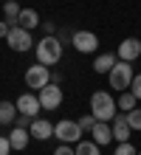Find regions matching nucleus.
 Instances as JSON below:
<instances>
[{
    "instance_id": "nucleus-1",
    "label": "nucleus",
    "mask_w": 141,
    "mask_h": 155,
    "mask_svg": "<svg viewBox=\"0 0 141 155\" xmlns=\"http://www.w3.org/2000/svg\"><path fill=\"white\" fill-rule=\"evenodd\" d=\"M116 99H113V93H107V90H96V93L90 96V113L96 121H113L116 118Z\"/></svg>"
},
{
    "instance_id": "nucleus-2",
    "label": "nucleus",
    "mask_w": 141,
    "mask_h": 155,
    "mask_svg": "<svg viewBox=\"0 0 141 155\" xmlns=\"http://www.w3.org/2000/svg\"><path fill=\"white\" fill-rule=\"evenodd\" d=\"M34 54H37V62H42V65H48L54 68L56 62L62 59V40L59 37H42L40 42L34 45Z\"/></svg>"
},
{
    "instance_id": "nucleus-3",
    "label": "nucleus",
    "mask_w": 141,
    "mask_h": 155,
    "mask_svg": "<svg viewBox=\"0 0 141 155\" xmlns=\"http://www.w3.org/2000/svg\"><path fill=\"white\" fill-rule=\"evenodd\" d=\"M133 76H136L133 65H130V62H124V59H119L116 65L110 68L107 82H110L113 90H130V82H133Z\"/></svg>"
},
{
    "instance_id": "nucleus-4",
    "label": "nucleus",
    "mask_w": 141,
    "mask_h": 155,
    "mask_svg": "<svg viewBox=\"0 0 141 155\" xmlns=\"http://www.w3.org/2000/svg\"><path fill=\"white\" fill-rule=\"evenodd\" d=\"M82 135H85L82 127L73 118H62V121L54 124V138H59L62 144H76V141H82Z\"/></svg>"
},
{
    "instance_id": "nucleus-5",
    "label": "nucleus",
    "mask_w": 141,
    "mask_h": 155,
    "mask_svg": "<svg viewBox=\"0 0 141 155\" xmlns=\"http://www.w3.org/2000/svg\"><path fill=\"white\" fill-rule=\"evenodd\" d=\"M6 45H8L12 51H17V54L34 48L31 31H28V28H20V25H12V28H8V34H6Z\"/></svg>"
},
{
    "instance_id": "nucleus-6",
    "label": "nucleus",
    "mask_w": 141,
    "mask_h": 155,
    "mask_svg": "<svg viewBox=\"0 0 141 155\" xmlns=\"http://www.w3.org/2000/svg\"><path fill=\"white\" fill-rule=\"evenodd\" d=\"M48 82H51V68H48V65L34 62V65L25 68V85L31 87V90H40V87L48 85Z\"/></svg>"
},
{
    "instance_id": "nucleus-7",
    "label": "nucleus",
    "mask_w": 141,
    "mask_h": 155,
    "mask_svg": "<svg viewBox=\"0 0 141 155\" xmlns=\"http://www.w3.org/2000/svg\"><path fill=\"white\" fill-rule=\"evenodd\" d=\"M37 99H40L42 110H56V107L62 104V87H59V85H54V82H48L45 87L37 90Z\"/></svg>"
},
{
    "instance_id": "nucleus-8",
    "label": "nucleus",
    "mask_w": 141,
    "mask_h": 155,
    "mask_svg": "<svg viewBox=\"0 0 141 155\" xmlns=\"http://www.w3.org/2000/svg\"><path fill=\"white\" fill-rule=\"evenodd\" d=\"M71 42H73V48H76L79 54H93L99 48V37L93 31H73V37H71Z\"/></svg>"
},
{
    "instance_id": "nucleus-9",
    "label": "nucleus",
    "mask_w": 141,
    "mask_h": 155,
    "mask_svg": "<svg viewBox=\"0 0 141 155\" xmlns=\"http://www.w3.org/2000/svg\"><path fill=\"white\" fill-rule=\"evenodd\" d=\"M14 104H17V113H23V116H28V118H37V113L42 110L37 93H23V96H17Z\"/></svg>"
},
{
    "instance_id": "nucleus-10",
    "label": "nucleus",
    "mask_w": 141,
    "mask_h": 155,
    "mask_svg": "<svg viewBox=\"0 0 141 155\" xmlns=\"http://www.w3.org/2000/svg\"><path fill=\"white\" fill-rule=\"evenodd\" d=\"M28 133H31V138H37V141H48V138H54V124L48 121V118H31V127H28Z\"/></svg>"
},
{
    "instance_id": "nucleus-11",
    "label": "nucleus",
    "mask_w": 141,
    "mask_h": 155,
    "mask_svg": "<svg viewBox=\"0 0 141 155\" xmlns=\"http://www.w3.org/2000/svg\"><path fill=\"white\" fill-rule=\"evenodd\" d=\"M141 57V40L138 37H127V40H121L119 42V59H124V62H133Z\"/></svg>"
},
{
    "instance_id": "nucleus-12",
    "label": "nucleus",
    "mask_w": 141,
    "mask_h": 155,
    "mask_svg": "<svg viewBox=\"0 0 141 155\" xmlns=\"http://www.w3.org/2000/svg\"><path fill=\"white\" fill-rule=\"evenodd\" d=\"M110 130H113V141H130V133H133V127H130L127 121V116H116L113 118V124H110Z\"/></svg>"
},
{
    "instance_id": "nucleus-13",
    "label": "nucleus",
    "mask_w": 141,
    "mask_h": 155,
    "mask_svg": "<svg viewBox=\"0 0 141 155\" xmlns=\"http://www.w3.org/2000/svg\"><path fill=\"white\" fill-rule=\"evenodd\" d=\"M88 135L99 144V147H107V144L113 141V130H110L107 121H96V124H93V130H90Z\"/></svg>"
},
{
    "instance_id": "nucleus-14",
    "label": "nucleus",
    "mask_w": 141,
    "mask_h": 155,
    "mask_svg": "<svg viewBox=\"0 0 141 155\" xmlns=\"http://www.w3.org/2000/svg\"><path fill=\"white\" fill-rule=\"evenodd\" d=\"M28 127H12V133H8V141H12V150H25L28 147Z\"/></svg>"
},
{
    "instance_id": "nucleus-15",
    "label": "nucleus",
    "mask_w": 141,
    "mask_h": 155,
    "mask_svg": "<svg viewBox=\"0 0 141 155\" xmlns=\"http://www.w3.org/2000/svg\"><path fill=\"white\" fill-rule=\"evenodd\" d=\"M119 62V57L116 54H110V51H105V54H99L96 57V62H93V71L96 74H110V68Z\"/></svg>"
},
{
    "instance_id": "nucleus-16",
    "label": "nucleus",
    "mask_w": 141,
    "mask_h": 155,
    "mask_svg": "<svg viewBox=\"0 0 141 155\" xmlns=\"http://www.w3.org/2000/svg\"><path fill=\"white\" fill-rule=\"evenodd\" d=\"M17 25H20V28L34 31L37 25H40V14H37L34 8H23V12H20V17H17Z\"/></svg>"
},
{
    "instance_id": "nucleus-17",
    "label": "nucleus",
    "mask_w": 141,
    "mask_h": 155,
    "mask_svg": "<svg viewBox=\"0 0 141 155\" xmlns=\"http://www.w3.org/2000/svg\"><path fill=\"white\" fill-rule=\"evenodd\" d=\"M20 12H23V6H20V0H6L3 3V20L8 23V25H17V17H20Z\"/></svg>"
},
{
    "instance_id": "nucleus-18",
    "label": "nucleus",
    "mask_w": 141,
    "mask_h": 155,
    "mask_svg": "<svg viewBox=\"0 0 141 155\" xmlns=\"http://www.w3.org/2000/svg\"><path fill=\"white\" fill-rule=\"evenodd\" d=\"M116 104H119V110H121V113H130L133 107H138V99H136V93H133V90H121Z\"/></svg>"
},
{
    "instance_id": "nucleus-19",
    "label": "nucleus",
    "mask_w": 141,
    "mask_h": 155,
    "mask_svg": "<svg viewBox=\"0 0 141 155\" xmlns=\"http://www.w3.org/2000/svg\"><path fill=\"white\" fill-rule=\"evenodd\" d=\"M14 118H17V104L0 102V124H14Z\"/></svg>"
},
{
    "instance_id": "nucleus-20",
    "label": "nucleus",
    "mask_w": 141,
    "mask_h": 155,
    "mask_svg": "<svg viewBox=\"0 0 141 155\" xmlns=\"http://www.w3.org/2000/svg\"><path fill=\"white\" fill-rule=\"evenodd\" d=\"M73 150H76V155H102V147L93 138L90 141H76V147H73Z\"/></svg>"
},
{
    "instance_id": "nucleus-21",
    "label": "nucleus",
    "mask_w": 141,
    "mask_h": 155,
    "mask_svg": "<svg viewBox=\"0 0 141 155\" xmlns=\"http://www.w3.org/2000/svg\"><path fill=\"white\" fill-rule=\"evenodd\" d=\"M124 116H127V121H130L133 130H141V107H133V110L124 113Z\"/></svg>"
},
{
    "instance_id": "nucleus-22",
    "label": "nucleus",
    "mask_w": 141,
    "mask_h": 155,
    "mask_svg": "<svg viewBox=\"0 0 141 155\" xmlns=\"http://www.w3.org/2000/svg\"><path fill=\"white\" fill-rule=\"evenodd\" d=\"M113 155H138V150H136V147H133L130 141H121L119 147L113 150Z\"/></svg>"
},
{
    "instance_id": "nucleus-23",
    "label": "nucleus",
    "mask_w": 141,
    "mask_h": 155,
    "mask_svg": "<svg viewBox=\"0 0 141 155\" xmlns=\"http://www.w3.org/2000/svg\"><path fill=\"white\" fill-rule=\"evenodd\" d=\"M93 124H96L93 113H88V116H82V118H79V127H82V133H90V130H93Z\"/></svg>"
},
{
    "instance_id": "nucleus-24",
    "label": "nucleus",
    "mask_w": 141,
    "mask_h": 155,
    "mask_svg": "<svg viewBox=\"0 0 141 155\" xmlns=\"http://www.w3.org/2000/svg\"><path fill=\"white\" fill-rule=\"evenodd\" d=\"M54 155H76V150H73V144H59L54 150Z\"/></svg>"
},
{
    "instance_id": "nucleus-25",
    "label": "nucleus",
    "mask_w": 141,
    "mask_h": 155,
    "mask_svg": "<svg viewBox=\"0 0 141 155\" xmlns=\"http://www.w3.org/2000/svg\"><path fill=\"white\" fill-rule=\"evenodd\" d=\"M0 155H12V141H8V135H0Z\"/></svg>"
},
{
    "instance_id": "nucleus-26",
    "label": "nucleus",
    "mask_w": 141,
    "mask_h": 155,
    "mask_svg": "<svg viewBox=\"0 0 141 155\" xmlns=\"http://www.w3.org/2000/svg\"><path fill=\"white\" fill-rule=\"evenodd\" d=\"M130 90L136 93V99H141V74L133 76V82H130Z\"/></svg>"
},
{
    "instance_id": "nucleus-27",
    "label": "nucleus",
    "mask_w": 141,
    "mask_h": 155,
    "mask_svg": "<svg viewBox=\"0 0 141 155\" xmlns=\"http://www.w3.org/2000/svg\"><path fill=\"white\" fill-rule=\"evenodd\" d=\"M40 25H42V37H51V34L56 31V25H54L51 20H48V23H40Z\"/></svg>"
},
{
    "instance_id": "nucleus-28",
    "label": "nucleus",
    "mask_w": 141,
    "mask_h": 155,
    "mask_svg": "<svg viewBox=\"0 0 141 155\" xmlns=\"http://www.w3.org/2000/svg\"><path fill=\"white\" fill-rule=\"evenodd\" d=\"M8 28H12V25H8L6 20H0V37H6V34H8Z\"/></svg>"
},
{
    "instance_id": "nucleus-29",
    "label": "nucleus",
    "mask_w": 141,
    "mask_h": 155,
    "mask_svg": "<svg viewBox=\"0 0 141 155\" xmlns=\"http://www.w3.org/2000/svg\"><path fill=\"white\" fill-rule=\"evenodd\" d=\"M138 155H141V150H138Z\"/></svg>"
}]
</instances>
